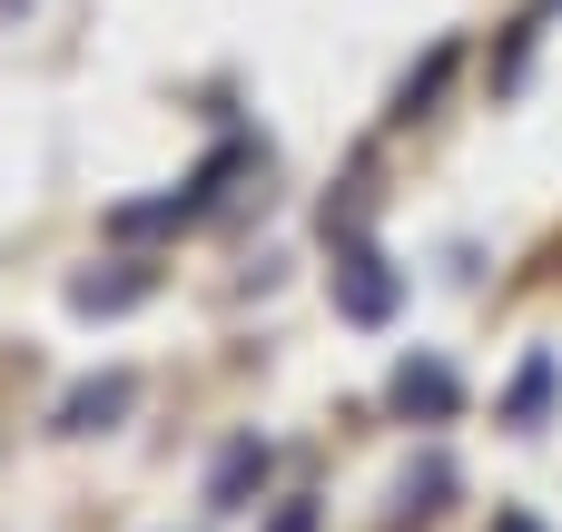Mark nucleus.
<instances>
[{"label":"nucleus","instance_id":"obj_5","mask_svg":"<svg viewBox=\"0 0 562 532\" xmlns=\"http://www.w3.org/2000/svg\"><path fill=\"white\" fill-rule=\"evenodd\" d=\"M138 296H148V267H109V276H79V286H69L79 316H119V306H138Z\"/></svg>","mask_w":562,"mask_h":532},{"label":"nucleus","instance_id":"obj_3","mask_svg":"<svg viewBox=\"0 0 562 532\" xmlns=\"http://www.w3.org/2000/svg\"><path fill=\"white\" fill-rule=\"evenodd\" d=\"M257 484H267V444L257 434H227V454L207 464V513H247Z\"/></svg>","mask_w":562,"mask_h":532},{"label":"nucleus","instance_id":"obj_8","mask_svg":"<svg viewBox=\"0 0 562 532\" xmlns=\"http://www.w3.org/2000/svg\"><path fill=\"white\" fill-rule=\"evenodd\" d=\"M445 69H454V49H435V59H425L415 79H405V99H395V118H415V109H425V99L445 89Z\"/></svg>","mask_w":562,"mask_h":532},{"label":"nucleus","instance_id":"obj_6","mask_svg":"<svg viewBox=\"0 0 562 532\" xmlns=\"http://www.w3.org/2000/svg\"><path fill=\"white\" fill-rule=\"evenodd\" d=\"M445 494H454V464H445V454H425V464L405 474V494H395V503H405V513H435Z\"/></svg>","mask_w":562,"mask_h":532},{"label":"nucleus","instance_id":"obj_1","mask_svg":"<svg viewBox=\"0 0 562 532\" xmlns=\"http://www.w3.org/2000/svg\"><path fill=\"white\" fill-rule=\"evenodd\" d=\"M395 296H405V276H395L375 247H346V257H336V316H346V326H385Z\"/></svg>","mask_w":562,"mask_h":532},{"label":"nucleus","instance_id":"obj_10","mask_svg":"<svg viewBox=\"0 0 562 532\" xmlns=\"http://www.w3.org/2000/svg\"><path fill=\"white\" fill-rule=\"evenodd\" d=\"M494 532H543V523H533V513H504V523H494Z\"/></svg>","mask_w":562,"mask_h":532},{"label":"nucleus","instance_id":"obj_2","mask_svg":"<svg viewBox=\"0 0 562 532\" xmlns=\"http://www.w3.org/2000/svg\"><path fill=\"white\" fill-rule=\"evenodd\" d=\"M385 395H395V415H415V425H445V415L464 405V385H454V365H445V355H405Z\"/></svg>","mask_w":562,"mask_h":532},{"label":"nucleus","instance_id":"obj_4","mask_svg":"<svg viewBox=\"0 0 562 532\" xmlns=\"http://www.w3.org/2000/svg\"><path fill=\"white\" fill-rule=\"evenodd\" d=\"M138 405V375H99V385H79L69 405H59V434H99V425H119Z\"/></svg>","mask_w":562,"mask_h":532},{"label":"nucleus","instance_id":"obj_7","mask_svg":"<svg viewBox=\"0 0 562 532\" xmlns=\"http://www.w3.org/2000/svg\"><path fill=\"white\" fill-rule=\"evenodd\" d=\"M543 405H553V355H533V365H524V385H514V405H504V415H514V425H533Z\"/></svg>","mask_w":562,"mask_h":532},{"label":"nucleus","instance_id":"obj_9","mask_svg":"<svg viewBox=\"0 0 562 532\" xmlns=\"http://www.w3.org/2000/svg\"><path fill=\"white\" fill-rule=\"evenodd\" d=\"M267 532H316V503H286V513H277Z\"/></svg>","mask_w":562,"mask_h":532}]
</instances>
